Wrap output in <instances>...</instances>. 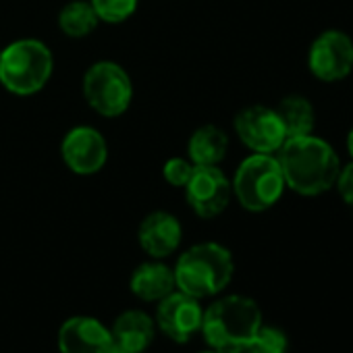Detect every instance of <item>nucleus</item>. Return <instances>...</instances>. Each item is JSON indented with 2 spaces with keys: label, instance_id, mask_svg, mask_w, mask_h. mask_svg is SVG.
I'll return each mask as SVG.
<instances>
[{
  "label": "nucleus",
  "instance_id": "nucleus-19",
  "mask_svg": "<svg viewBox=\"0 0 353 353\" xmlns=\"http://www.w3.org/2000/svg\"><path fill=\"white\" fill-rule=\"evenodd\" d=\"M96 15L104 23H123L135 11L139 0H90Z\"/></svg>",
  "mask_w": 353,
  "mask_h": 353
},
{
  "label": "nucleus",
  "instance_id": "nucleus-9",
  "mask_svg": "<svg viewBox=\"0 0 353 353\" xmlns=\"http://www.w3.org/2000/svg\"><path fill=\"white\" fill-rule=\"evenodd\" d=\"M235 131L239 139L256 154H274L287 139L276 110L260 104L248 106L237 112Z\"/></svg>",
  "mask_w": 353,
  "mask_h": 353
},
{
  "label": "nucleus",
  "instance_id": "nucleus-7",
  "mask_svg": "<svg viewBox=\"0 0 353 353\" xmlns=\"http://www.w3.org/2000/svg\"><path fill=\"white\" fill-rule=\"evenodd\" d=\"M307 67L320 81L345 79L353 71V40L339 30L322 32L310 46Z\"/></svg>",
  "mask_w": 353,
  "mask_h": 353
},
{
  "label": "nucleus",
  "instance_id": "nucleus-16",
  "mask_svg": "<svg viewBox=\"0 0 353 353\" xmlns=\"http://www.w3.org/2000/svg\"><path fill=\"white\" fill-rule=\"evenodd\" d=\"M229 150V135L216 125H204L194 131L188 143L190 162L194 166H219Z\"/></svg>",
  "mask_w": 353,
  "mask_h": 353
},
{
  "label": "nucleus",
  "instance_id": "nucleus-17",
  "mask_svg": "<svg viewBox=\"0 0 353 353\" xmlns=\"http://www.w3.org/2000/svg\"><path fill=\"white\" fill-rule=\"evenodd\" d=\"M283 127H285V133H287V139L289 137H301V135H310L314 131V125H316V110L312 106V102L303 96H287L281 100L279 108H274Z\"/></svg>",
  "mask_w": 353,
  "mask_h": 353
},
{
  "label": "nucleus",
  "instance_id": "nucleus-10",
  "mask_svg": "<svg viewBox=\"0 0 353 353\" xmlns=\"http://www.w3.org/2000/svg\"><path fill=\"white\" fill-rule=\"evenodd\" d=\"M204 310L198 297H192L183 291H172L158 301L156 326L174 343H188L202 328Z\"/></svg>",
  "mask_w": 353,
  "mask_h": 353
},
{
  "label": "nucleus",
  "instance_id": "nucleus-11",
  "mask_svg": "<svg viewBox=\"0 0 353 353\" xmlns=\"http://www.w3.org/2000/svg\"><path fill=\"white\" fill-rule=\"evenodd\" d=\"M61 156L71 172L88 176L104 168L108 160V145L98 129L81 125L65 135L61 143Z\"/></svg>",
  "mask_w": 353,
  "mask_h": 353
},
{
  "label": "nucleus",
  "instance_id": "nucleus-20",
  "mask_svg": "<svg viewBox=\"0 0 353 353\" xmlns=\"http://www.w3.org/2000/svg\"><path fill=\"white\" fill-rule=\"evenodd\" d=\"M289 341L287 334L276 326H260L254 343L250 345V351L254 353H287Z\"/></svg>",
  "mask_w": 353,
  "mask_h": 353
},
{
  "label": "nucleus",
  "instance_id": "nucleus-1",
  "mask_svg": "<svg viewBox=\"0 0 353 353\" xmlns=\"http://www.w3.org/2000/svg\"><path fill=\"white\" fill-rule=\"evenodd\" d=\"M276 158L287 188L299 196H320L328 192L334 188L341 170L334 148L312 133L285 139Z\"/></svg>",
  "mask_w": 353,
  "mask_h": 353
},
{
  "label": "nucleus",
  "instance_id": "nucleus-5",
  "mask_svg": "<svg viewBox=\"0 0 353 353\" xmlns=\"http://www.w3.org/2000/svg\"><path fill=\"white\" fill-rule=\"evenodd\" d=\"M233 194L237 202L250 212H264L272 208L287 183L274 154H252L248 156L233 176Z\"/></svg>",
  "mask_w": 353,
  "mask_h": 353
},
{
  "label": "nucleus",
  "instance_id": "nucleus-24",
  "mask_svg": "<svg viewBox=\"0 0 353 353\" xmlns=\"http://www.w3.org/2000/svg\"><path fill=\"white\" fill-rule=\"evenodd\" d=\"M110 353H127V351H121V349H117V347H112V351Z\"/></svg>",
  "mask_w": 353,
  "mask_h": 353
},
{
  "label": "nucleus",
  "instance_id": "nucleus-12",
  "mask_svg": "<svg viewBox=\"0 0 353 353\" xmlns=\"http://www.w3.org/2000/svg\"><path fill=\"white\" fill-rule=\"evenodd\" d=\"M112 347L110 328L92 316H73L59 328L61 353H110Z\"/></svg>",
  "mask_w": 353,
  "mask_h": 353
},
{
  "label": "nucleus",
  "instance_id": "nucleus-25",
  "mask_svg": "<svg viewBox=\"0 0 353 353\" xmlns=\"http://www.w3.org/2000/svg\"><path fill=\"white\" fill-rule=\"evenodd\" d=\"M204 353H219V351H214V349H210V351H204Z\"/></svg>",
  "mask_w": 353,
  "mask_h": 353
},
{
  "label": "nucleus",
  "instance_id": "nucleus-26",
  "mask_svg": "<svg viewBox=\"0 0 353 353\" xmlns=\"http://www.w3.org/2000/svg\"><path fill=\"white\" fill-rule=\"evenodd\" d=\"M243 353H254V351H250V349H248V351H243Z\"/></svg>",
  "mask_w": 353,
  "mask_h": 353
},
{
  "label": "nucleus",
  "instance_id": "nucleus-8",
  "mask_svg": "<svg viewBox=\"0 0 353 353\" xmlns=\"http://www.w3.org/2000/svg\"><path fill=\"white\" fill-rule=\"evenodd\" d=\"M231 181L219 166H194L192 179L185 185V198L200 219L223 214L231 202Z\"/></svg>",
  "mask_w": 353,
  "mask_h": 353
},
{
  "label": "nucleus",
  "instance_id": "nucleus-13",
  "mask_svg": "<svg viewBox=\"0 0 353 353\" xmlns=\"http://www.w3.org/2000/svg\"><path fill=\"white\" fill-rule=\"evenodd\" d=\"M181 235L183 231L179 221L168 212L156 210L141 221L137 231V241L150 258L162 260L179 248Z\"/></svg>",
  "mask_w": 353,
  "mask_h": 353
},
{
  "label": "nucleus",
  "instance_id": "nucleus-2",
  "mask_svg": "<svg viewBox=\"0 0 353 353\" xmlns=\"http://www.w3.org/2000/svg\"><path fill=\"white\" fill-rule=\"evenodd\" d=\"M262 326L260 305L243 295H227L214 301L202 316V334L219 353H243Z\"/></svg>",
  "mask_w": 353,
  "mask_h": 353
},
{
  "label": "nucleus",
  "instance_id": "nucleus-23",
  "mask_svg": "<svg viewBox=\"0 0 353 353\" xmlns=\"http://www.w3.org/2000/svg\"><path fill=\"white\" fill-rule=\"evenodd\" d=\"M347 150H349V154H351V158H353V129H351L349 135H347Z\"/></svg>",
  "mask_w": 353,
  "mask_h": 353
},
{
  "label": "nucleus",
  "instance_id": "nucleus-22",
  "mask_svg": "<svg viewBox=\"0 0 353 353\" xmlns=\"http://www.w3.org/2000/svg\"><path fill=\"white\" fill-rule=\"evenodd\" d=\"M334 188H336L339 196L343 198V202L349 204V206H353V160L345 168L339 170Z\"/></svg>",
  "mask_w": 353,
  "mask_h": 353
},
{
  "label": "nucleus",
  "instance_id": "nucleus-6",
  "mask_svg": "<svg viewBox=\"0 0 353 353\" xmlns=\"http://www.w3.org/2000/svg\"><path fill=\"white\" fill-rule=\"evenodd\" d=\"M85 102L102 117H121L133 98V85L125 69L112 61L94 63L83 75Z\"/></svg>",
  "mask_w": 353,
  "mask_h": 353
},
{
  "label": "nucleus",
  "instance_id": "nucleus-27",
  "mask_svg": "<svg viewBox=\"0 0 353 353\" xmlns=\"http://www.w3.org/2000/svg\"><path fill=\"white\" fill-rule=\"evenodd\" d=\"M0 59H3V50H0Z\"/></svg>",
  "mask_w": 353,
  "mask_h": 353
},
{
  "label": "nucleus",
  "instance_id": "nucleus-4",
  "mask_svg": "<svg viewBox=\"0 0 353 353\" xmlns=\"http://www.w3.org/2000/svg\"><path fill=\"white\" fill-rule=\"evenodd\" d=\"M54 59L50 48L40 40H17L3 50L0 83L11 94L32 96L52 77Z\"/></svg>",
  "mask_w": 353,
  "mask_h": 353
},
{
  "label": "nucleus",
  "instance_id": "nucleus-21",
  "mask_svg": "<svg viewBox=\"0 0 353 353\" xmlns=\"http://www.w3.org/2000/svg\"><path fill=\"white\" fill-rule=\"evenodd\" d=\"M192 172H194V164L185 158H170L164 162L162 168L164 181L172 188H185L188 181L192 179Z\"/></svg>",
  "mask_w": 353,
  "mask_h": 353
},
{
  "label": "nucleus",
  "instance_id": "nucleus-3",
  "mask_svg": "<svg viewBox=\"0 0 353 353\" xmlns=\"http://www.w3.org/2000/svg\"><path fill=\"white\" fill-rule=\"evenodd\" d=\"M172 272L176 291L202 299L221 293L231 283L235 262L225 245L206 241L192 245L185 254H181Z\"/></svg>",
  "mask_w": 353,
  "mask_h": 353
},
{
  "label": "nucleus",
  "instance_id": "nucleus-18",
  "mask_svg": "<svg viewBox=\"0 0 353 353\" xmlns=\"http://www.w3.org/2000/svg\"><path fill=\"white\" fill-rule=\"evenodd\" d=\"M98 15L92 7V3L85 0H73L65 5L59 15V28L69 38H85L98 28Z\"/></svg>",
  "mask_w": 353,
  "mask_h": 353
},
{
  "label": "nucleus",
  "instance_id": "nucleus-14",
  "mask_svg": "<svg viewBox=\"0 0 353 353\" xmlns=\"http://www.w3.org/2000/svg\"><path fill=\"white\" fill-rule=\"evenodd\" d=\"M154 330L156 322L152 316L141 310H127L114 320L110 334L117 349L127 353H141L154 341Z\"/></svg>",
  "mask_w": 353,
  "mask_h": 353
},
{
  "label": "nucleus",
  "instance_id": "nucleus-15",
  "mask_svg": "<svg viewBox=\"0 0 353 353\" xmlns=\"http://www.w3.org/2000/svg\"><path fill=\"white\" fill-rule=\"evenodd\" d=\"M129 289L141 301H160L176 289L174 272L162 262H145L133 270Z\"/></svg>",
  "mask_w": 353,
  "mask_h": 353
}]
</instances>
